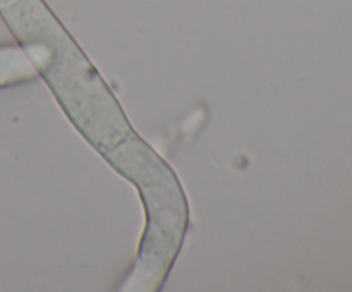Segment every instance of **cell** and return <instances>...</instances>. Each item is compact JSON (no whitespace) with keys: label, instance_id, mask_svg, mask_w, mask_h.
<instances>
[{"label":"cell","instance_id":"cell-1","mask_svg":"<svg viewBox=\"0 0 352 292\" xmlns=\"http://www.w3.org/2000/svg\"><path fill=\"white\" fill-rule=\"evenodd\" d=\"M0 2H7V0H0Z\"/></svg>","mask_w":352,"mask_h":292}]
</instances>
